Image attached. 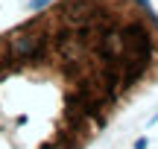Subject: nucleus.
Returning a JSON list of instances; mask_svg holds the SVG:
<instances>
[{"label":"nucleus","instance_id":"obj_3","mask_svg":"<svg viewBox=\"0 0 158 149\" xmlns=\"http://www.w3.org/2000/svg\"><path fill=\"white\" fill-rule=\"evenodd\" d=\"M147 146H149L147 138H138V140H135V149H147Z\"/></svg>","mask_w":158,"mask_h":149},{"label":"nucleus","instance_id":"obj_2","mask_svg":"<svg viewBox=\"0 0 158 149\" xmlns=\"http://www.w3.org/2000/svg\"><path fill=\"white\" fill-rule=\"evenodd\" d=\"M53 0H29V12H41V9H47Z\"/></svg>","mask_w":158,"mask_h":149},{"label":"nucleus","instance_id":"obj_1","mask_svg":"<svg viewBox=\"0 0 158 149\" xmlns=\"http://www.w3.org/2000/svg\"><path fill=\"white\" fill-rule=\"evenodd\" d=\"M155 82L147 0H53L0 32V149H85Z\"/></svg>","mask_w":158,"mask_h":149}]
</instances>
